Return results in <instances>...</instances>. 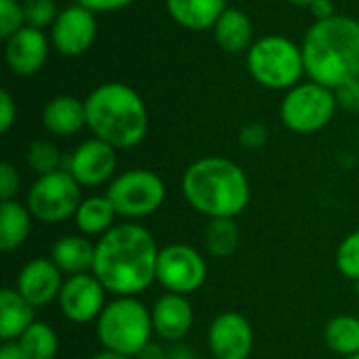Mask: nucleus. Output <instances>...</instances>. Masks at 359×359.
I'll list each match as a JSON object with an SVG mask.
<instances>
[{
    "instance_id": "f257e3e1",
    "label": "nucleus",
    "mask_w": 359,
    "mask_h": 359,
    "mask_svg": "<svg viewBox=\"0 0 359 359\" xmlns=\"http://www.w3.org/2000/svg\"><path fill=\"white\" fill-rule=\"evenodd\" d=\"M160 248L149 229L120 223L95 244L93 276L116 297H139L156 282Z\"/></svg>"
},
{
    "instance_id": "f03ea898",
    "label": "nucleus",
    "mask_w": 359,
    "mask_h": 359,
    "mask_svg": "<svg viewBox=\"0 0 359 359\" xmlns=\"http://www.w3.org/2000/svg\"><path fill=\"white\" fill-rule=\"evenodd\" d=\"M187 204L208 219H236L250 204V181L229 158L206 156L187 166L181 179Z\"/></svg>"
},
{
    "instance_id": "7ed1b4c3",
    "label": "nucleus",
    "mask_w": 359,
    "mask_h": 359,
    "mask_svg": "<svg viewBox=\"0 0 359 359\" xmlns=\"http://www.w3.org/2000/svg\"><path fill=\"white\" fill-rule=\"evenodd\" d=\"M305 74L309 80L337 88L359 78V21L347 15H334L316 21L301 44Z\"/></svg>"
},
{
    "instance_id": "20e7f679",
    "label": "nucleus",
    "mask_w": 359,
    "mask_h": 359,
    "mask_svg": "<svg viewBox=\"0 0 359 359\" xmlns=\"http://www.w3.org/2000/svg\"><path fill=\"white\" fill-rule=\"evenodd\" d=\"M86 126L93 137L116 149L137 147L149 128V114L141 95L124 82H105L84 99Z\"/></svg>"
},
{
    "instance_id": "39448f33",
    "label": "nucleus",
    "mask_w": 359,
    "mask_h": 359,
    "mask_svg": "<svg viewBox=\"0 0 359 359\" xmlns=\"http://www.w3.org/2000/svg\"><path fill=\"white\" fill-rule=\"evenodd\" d=\"M95 330L103 349L130 359L139 358L151 345V309L137 297H116L105 305Z\"/></svg>"
},
{
    "instance_id": "423d86ee",
    "label": "nucleus",
    "mask_w": 359,
    "mask_h": 359,
    "mask_svg": "<svg viewBox=\"0 0 359 359\" xmlns=\"http://www.w3.org/2000/svg\"><path fill=\"white\" fill-rule=\"evenodd\" d=\"M250 76L269 90H290L305 74L303 48L286 36H263L246 53Z\"/></svg>"
},
{
    "instance_id": "0eeeda50",
    "label": "nucleus",
    "mask_w": 359,
    "mask_h": 359,
    "mask_svg": "<svg viewBox=\"0 0 359 359\" xmlns=\"http://www.w3.org/2000/svg\"><path fill=\"white\" fill-rule=\"evenodd\" d=\"M334 90L313 80L299 82L280 103L282 124L297 135H313L330 124L337 111Z\"/></svg>"
},
{
    "instance_id": "6e6552de",
    "label": "nucleus",
    "mask_w": 359,
    "mask_h": 359,
    "mask_svg": "<svg viewBox=\"0 0 359 359\" xmlns=\"http://www.w3.org/2000/svg\"><path fill=\"white\" fill-rule=\"evenodd\" d=\"M82 200V185L69 170L61 168L38 177L27 191L25 204L36 221L55 225L72 219Z\"/></svg>"
},
{
    "instance_id": "1a4fd4ad",
    "label": "nucleus",
    "mask_w": 359,
    "mask_h": 359,
    "mask_svg": "<svg viewBox=\"0 0 359 359\" xmlns=\"http://www.w3.org/2000/svg\"><path fill=\"white\" fill-rule=\"evenodd\" d=\"M105 196L111 200L118 217L145 219L160 210L164 204L166 185L158 172L147 168H133L114 177Z\"/></svg>"
},
{
    "instance_id": "9d476101",
    "label": "nucleus",
    "mask_w": 359,
    "mask_h": 359,
    "mask_svg": "<svg viewBox=\"0 0 359 359\" xmlns=\"http://www.w3.org/2000/svg\"><path fill=\"white\" fill-rule=\"evenodd\" d=\"M206 261L202 255L187 244H168L160 248L158 267H156V282L175 294H194L206 282Z\"/></svg>"
},
{
    "instance_id": "9b49d317",
    "label": "nucleus",
    "mask_w": 359,
    "mask_h": 359,
    "mask_svg": "<svg viewBox=\"0 0 359 359\" xmlns=\"http://www.w3.org/2000/svg\"><path fill=\"white\" fill-rule=\"evenodd\" d=\"M118 168V149L93 137L82 141L72 154H63V170H69L82 187L111 183Z\"/></svg>"
},
{
    "instance_id": "f8f14e48",
    "label": "nucleus",
    "mask_w": 359,
    "mask_h": 359,
    "mask_svg": "<svg viewBox=\"0 0 359 359\" xmlns=\"http://www.w3.org/2000/svg\"><path fill=\"white\" fill-rule=\"evenodd\" d=\"M105 294L107 290L103 284L90 273H78V276H67L63 282V288L59 292L57 305L63 313L74 324H90L97 322L99 316L105 309Z\"/></svg>"
},
{
    "instance_id": "ddd939ff",
    "label": "nucleus",
    "mask_w": 359,
    "mask_h": 359,
    "mask_svg": "<svg viewBox=\"0 0 359 359\" xmlns=\"http://www.w3.org/2000/svg\"><path fill=\"white\" fill-rule=\"evenodd\" d=\"M97 38V17L93 11L72 4L59 11L53 27H50V42L57 53L65 57H80L84 55Z\"/></svg>"
},
{
    "instance_id": "4468645a",
    "label": "nucleus",
    "mask_w": 359,
    "mask_h": 359,
    "mask_svg": "<svg viewBox=\"0 0 359 359\" xmlns=\"http://www.w3.org/2000/svg\"><path fill=\"white\" fill-rule=\"evenodd\" d=\"M208 347L212 359H248L255 347L250 322L236 311L217 316L208 328Z\"/></svg>"
},
{
    "instance_id": "2eb2a0df",
    "label": "nucleus",
    "mask_w": 359,
    "mask_h": 359,
    "mask_svg": "<svg viewBox=\"0 0 359 359\" xmlns=\"http://www.w3.org/2000/svg\"><path fill=\"white\" fill-rule=\"evenodd\" d=\"M63 273L59 267L44 257L27 261L17 276V292L36 309L46 307L59 299L63 288Z\"/></svg>"
},
{
    "instance_id": "dca6fc26",
    "label": "nucleus",
    "mask_w": 359,
    "mask_h": 359,
    "mask_svg": "<svg viewBox=\"0 0 359 359\" xmlns=\"http://www.w3.org/2000/svg\"><path fill=\"white\" fill-rule=\"evenodd\" d=\"M48 38L42 29L23 25L4 40V59L15 76H34L48 59Z\"/></svg>"
},
{
    "instance_id": "f3484780",
    "label": "nucleus",
    "mask_w": 359,
    "mask_h": 359,
    "mask_svg": "<svg viewBox=\"0 0 359 359\" xmlns=\"http://www.w3.org/2000/svg\"><path fill=\"white\" fill-rule=\"evenodd\" d=\"M154 334L166 343H181L194 326V309L187 297L166 292L151 307Z\"/></svg>"
},
{
    "instance_id": "a211bd4d",
    "label": "nucleus",
    "mask_w": 359,
    "mask_h": 359,
    "mask_svg": "<svg viewBox=\"0 0 359 359\" xmlns=\"http://www.w3.org/2000/svg\"><path fill=\"white\" fill-rule=\"evenodd\" d=\"M42 126L55 137H74L86 126V107L74 95H57L42 107Z\"/></svg>"
},
{
    "instance_id": "6ab92c4d",
    "label": "nucleus",
    "mask_w": 359,
    "mask_h": 359,
    "mask_svg": "<svg viewBox=\"0 0 359 359\" xmlns=\"http://www.w3.org/2000/svg\"><path fill=\"white\" fill-rule=\"evenodd\" d=\"M164 2L172 21L191 32L212 29L219 17L227 8L225 0H164Z\"/></svg>"
},
{
    "instance_id": "aec40b11",
    "label": "nucleus",
    "mask_w": 359,
    "mask_h": 359,
    "mask_svg": "<svg viewBox=\"0 0 359 359\" xmlns=\"http://www.w3.org/2000/svg\"><path fill=\"white\" fill-rule=\"evenodd\" d=\"M63 276L90 273L95 263V244L86 236H63L59 238L48 257Z\"/></svg>"
},
{
    "instance_id": "412c9836",
    "label": "nucleus",
    "mask_w": 359,
    "mask_h": 359,
    "mask_svg": "<svg viewBox=\"0 0 359 359\" xmlns=\"http://www.w3.org/2000/svg\"><path fill=\"white\" fill-rule=\"evenodd\" d=\"M255 27L250 17L240 8H225V13L219 17V21L212 27L215 42L225 53H248V48L255 44L252 40Z\"/></svg>"
},
{
    "instance_id": "4be33fe9",
    "label": "nucleus",
    "mask_w": 359,
    "mask_h": 359,
    "mask_svg": "<svg viewBox=\"0 0 359 359\" xmlns=\"http://www.w3.org/2000/svg\"><path fill=\"white\" fill-rule=\"evenodd\" d=\"M36 307H32L17 288H2L0 292V339L4 343L19 341V337L36 322Z\"/></svg>"
},
{
    "instance_id": "5701e85b",
    "label": "nucleus",
    "mask_w": 359,
    "mask_h": 359,
    "mask_svg": "<svg viewBox=\"0 0 359 359\" xmlns=\"http://www.w3.org/2000/svg\"><path fill=\"white\" fill-rule=\"evenodd\" d=\"M36 219L32 217L27 204H21L17 200H8L0 204V250L13 252L25 244V240L32 233V223Z\"/></svg>"
},
{
    "instance_id": "b1692460",
    "label": "nucleus",
    "mask_w": 359,
    "mask_h": 359,
    "mask_svg": "<svg viewBox=\"0 0 359 359\" xmlns=\"http://www.w3.org/2000/svg\"><path fill=\"white\" fill-rule=\"evenodd\" d=\"M116 217L118 212L107 196H90L82 200V204L78 206L74 215V221H76V229L80 231V236L101 238L109 229L116 227Z\"/></svg>"
},
{
    "instance_id": "393cba45",
    "label": "nucleus",
    "mask_w": 359,
    "mask_h": 359,
    "mask_svg": "<svg viewBox=\"0 0 359 359\" xmlns=\"http://www.w3.org/2000/svg\"><path fill=\"white\" fill-rule=\"evenodd\" d=\"M324 341L330 351L351 358L359 353V320L353 316H337L324 328Z\"/></svg>"
},
{
    "instance_id": "a878e982",
    "label": "nucleus",
    "mask_w": 359,
    "mask_h": 359,
    "mask_svg": "<svg viewBox=\"0 0 359 359\" xmlns=\"http://www.w3.org/2000/svg\"><path fill=\"white\" fill-rule=\"evenodd\" d=\"M204 244L208 255L215 259L231 257L240 244V229L236 219H208L204 229Z\"/></svg>"
},
{
    "instance_id": "bb28decb",
    "label": "nucleus",
    "mask_w": 359,
    "mask_h": 359,
    "mask_svg": "<svg viewBox=\"0 0 359 359\" xmlns=\"http://www.w3.org/2000/svg\"><path fill=\"white\" fill-rule=\"evenodd\" d=\"M17 343L21 345V349L27 353L29 359H55L59 351V337L44 322H34L19 337Z\"/></svg>"
},
{
    "instance_id": "cd10ccee",
    "label": "nucleus",
    "mask_w": 359,
    "mask_h": 359,
    "mask_svg": "<svg viewBox=\"0 0 359 359\" xmlns=\"http://www.w3.org/2000/svg\"><path fill=\"white\" fill-rule=\"evenodd\" d=\"M25 164L38 177L50 175V172L63 168V154L59 151V147L55 143H50L46 139H38V141H32L27 145Z\"/></svg>"
},
{
    "instance_id": "c85d7f7f",
    "label": "nucleus",
    "mask_w": 359,
    "mask_h": 359,
    "mask_svg": "<svg viewBox=\"0 0 359 359\" xmlns=\"http://www.w3.org/2000/svg\"><path fill=\"white\" fill-rule=\"evenodd\" d=\"M337 267L347 280H359V229L349 233L337 248Z\"/></svg>"
},
{
    "instance_id": "c756f323",
    "label": "nucleus",
    "mask_w": 359,
    "mask_h": 359,
    "mask_svg": "<svg viewBox=\"0 0 359 359\" xmlns=\"http://www.w3.org/2000/svg\"><path fill=\"white\" fill-rule=\"evenodd\" d=\"M23 13H25V25L36 29L53 27L59 11L55 0H23Z\"/></svg>"
},
{
    "instance_id": "7c9ffc66",
    "label": "nucleus",
    "mask_w": 359,
    "mask_h": 359,
    "mask_svg": "<svg viewBox=\"0 0 359 359\" xmlns=\"http://www.w3.org/2000/svg\"><path fill=\"white\" fill-rule=\"evenodd\" d=\"M25 25L23 2L19 0H0V38L6 40Z\"/></svg>"
},
{
    "instance_id": "2f4dec72",
    "label": "nucleus",
    "mask_w": 359,
    "mask_h": 359,
    "mask_svg": "<svg viewBox=\"0 0 359 359\" xmlns=\"http://www.w3.org/2000/svg\"><path fill=\"white\" fill-rule=\"evenodd\" d=\"M238 141L244 149H261L269 141V130L261 122H248L240 128Z\"/></svg>"
},
{
    "instance_id": "473e14b6",
    "label": "nucleus",
    "mask_w": 359,
    "mask_h": 359,
    "mask_svg": "<svg viewBox=\"0 0 359 359\" xmlns=\"http://www.w3.org/2000/svg\"><path fill=\"white\" fill-rule=\"evenodd\" d=\"M334 97H337L339 107H343L349 114H359V78L347 80L341 86H337Z\"/></svg>"
},
{
    "instance_id": "72a5a7b5",
    "label": "nucleus",
    "mask_w": 359,
    "mask_h": 359,
    "mask_svg": "<svg viewBox=\"0 0 359 359\" xmlns=\"http://www.w3.org/2000/svg\"><path fill=\"white\" fill-rule=\"evenodd\" d=\"M19 172L11 162H2L0 164V198L2 202L8 200H17V191H19Z\"/></svg>"
},
{
    "instance_id": "f704fd0d",
    "label": "nucleus",
    "mask_w": 359,
    "mask_h": 359,
    "mask_svg": "<svg viewBox=\"0 0 359 359\" xmlns=\"http://www.w3.org/2000/svg\"><path fill=\"white\" fill-rule=\"evenodd\" d=\"M17 120V105L8 90H0V133L6 135Z\"/></svg>"
},
{
    "instance_id": "c9c22d12",
    "label": "nucleus",
    "mask_w": 359,
    "mask_h": 359,
    "mask_svg": "<svg viewBox=\"0 0 359 359\" xmlns=\"http://www.w3.org/2000/svg\"><path fill=\"white\" fill-rule=\"evenodd\" d=\"M135 0H76V4L97 13H111V11H120L126 8L128 4H133Z\"/></svg>"
},
{
    "instance_id": "e433bc0d",
    "label": "nucleus",
    "mask_w": 359,
    "mask_h": 359,
    "mask_svg": "<svg viewBox=\"0 0 359 359\" xmlns=\"http://www.w3.org/2000/svg\"><path fill=\"white\" fill-rule=\"evenodd\" d=\"M309 11L316 17V21H324V19H330L337 15V6L332 0H313L309 4Z\"/></svg>"
},
{
    "instance_id": "4c0bfd02",
    "label": "nucleus",
    "mask_w": 359,
    "mask_h": 359,
    "mask_svg": "<svg viewBox=\"0 0 359 359\" xmlns=\"http://www.w3.org/2000/svg\"><path fill=\"white\" fill-rule=\"evenodd\" d=\"M0 359H29L27 353L21 349V345L17 341H11V343H4L0 347Z\"/></svg>"
},
{
    "instance_id": "58836bf2",
    "label": "nucleus",
    "mask_w": 359,
    "mask_h": 359,
    "mask_svg": "<svg viewBox=\"0 0 359 359\" xmlns=\"http://www.w3.org/2000/svg\"><path fill=\"white\" fill-rule=\"evenodd\" d=\"M90 359H130L126 358V355H120V353H116V351H107V349H103V351H99V353H95Z\"/></svg>"
},
{
    "instance_id": "ea45409f",
    "label": "nucleus",
    "mask_w": 359,
    "mask_h": 359,
    "mask_svg": "<svg viewBox=\"0 0 359 359\" xmlns=\"http://www.w3.org/2000/svg\"><path fill=\"white\" fill-rule=\"evenodd\" d=\"M286 2H290V4H294V6H309L313 0H286Z\"/></svg>"
},
{
    "instance_id": "a19ab883",
    "label": "nucleus",
    "mask_w": 359,
    "mask_h": 359,
    "mask_svg": "<svg viewBox=\"0 0 359 359\" xmlns=\"http://www.w3.org/2000/svg\"><path fill=\"white\" fill-rule=\"evenodd\" d=\"M345 359H359V353H355V355H351V358H345Z\"/></svg>"
},
{
    "instance_id": "79ce46f5",
    "label": "nucleus",
    "mask_w": 359,
    "mask_h": 359,
    "mask_svg": "<svg viewBox=\"0 0 359 359\" xmlns=\"http://www.w3.org/2000/svg\"><path fill=\"white\" fill-rule=\"evenodd\" d=\"M355 288H358V294H359V280H358V282H355Z\"/></svg>"
},
{
    "instance_id": "37998d69",
    "label": "nucleus",
    "mask_w": 359,
    "mask_h": 359,
    "mask_svg": "<svg viewBox=\"0 0 359 359\" xmlns=\"http://www.w3.org/2000/svg\"><path fill=\"white\" fill-rule=\"evenodd\" d=\"M191 359H204V358H191Z\"/></svg>"
}]
</instances>
